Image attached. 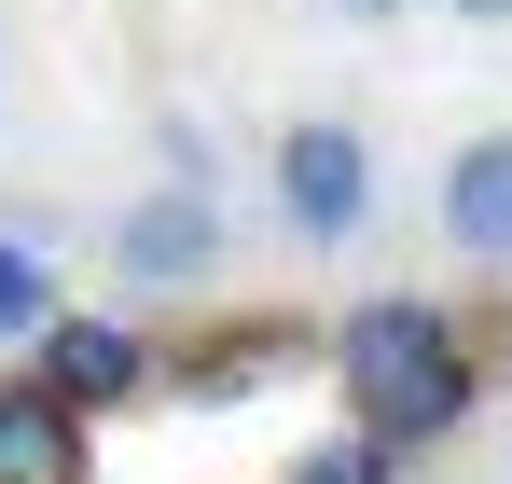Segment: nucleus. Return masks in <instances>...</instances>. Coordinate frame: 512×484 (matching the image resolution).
<instances>
[{
    "instance_id": "6e6552de",
    "label": "nucleus",
    "mask_w": 512,
    "mask_h": 484,
    "mask_svg": "<svg viewBox=\"0 0 512 484\" xmlns=\"http://www.w3.org/2000/svg\"><path fill=\"white\" fill-rule=\"evenodd\" d=\"M277 346H291L277 319H263V332H222V346H194V360H180V388H236V374H263Z\"/></svg>"
},
{
    "instance_id": "0eeeda50",
    "label": "nucleus",
    "mask_w": 512,
    "mask_h": 484,
    "mask_svg": "<svg viewBox=\"0 0 512 484\" xmlns=\"http://www.w3.org/2000/svg\"><path fill=\"white\" fill-rule=\"evenodd\" d=\"M0 332H28V346L56 332V305H42V249H28V236H0Z\"/></svg>"
},
{
    "instance_id": "39448f33",
    "label": "nucleus",
    "mask_w": 512,
    "mask_h": 484,
    "mask_svg": "<svg viewBox=\"0 0 512 484\" xmlns=\"http://www.w3.org/2000/svg\"><path fill=\"white\" fill-rule=\"evenodd\" d=\"M443 249L512 263V125H485V139L443 153Z\"/></svg>"
},
{
    "instance_id": "1a4fd4ad",
    "label": "nucleus",
    "mask_w": 512,
    "mask_h": 484,
    "mask_svg": "<svg viewBox=\"0 0 512 484\" xmlns=\"http://www.w3.org/2000/svg\"><path fill=\"white\" fill-rule=\"evenodd\" d=\"M388 471H402V457H388L374 429H333V443H319V457H305L291 484H388Z\"/></svg>"
},
{
    "instance_id": "423d86ee",
    "label": "nucleus",
    "mask_w": 512,
    "mask_h": 484,
    "mask_svg": "<svg viewBox=\"0 0 512 484\" xmlns=\"http://www.w3.org/2000/svg\"><path fill=\"white\" fill-rule=\"evenodd\" d=\"M0 484H84V415L56 388H0Z\"/></svg>"
},
{
    "instance_id": "20e7f679",
    "label": "nucleus",
    "mask_w": 512,
    "mask_h": 484,
    "mask_svg": "<svg viewBox=\"0 0 512 484\" xmlns=\"http://www.w3.org/2000/svg\"><path fill=\"white\" fill-rule=\"evenodd\" d=\"M153 374H167V360H153V346H139V332H125V319H56V332H42V346H28V388H56V402H70V415H111V402H153Z\"/></svg>"
},
{
    "instance_id": "f03ea898",
    "label": "nucleus",
    "mask_w": 512,
    "mask_h": 484,
    "mask_svg": "<svg viewBox=\"0 0 512 484\" xmlns=\"http://www.w3.org/2000/svg\"><path fill=\"white\" fill-rule=\"evenodd\" d=\"M263 180H277V222H291L305 249H346L360 208H374V139H360L346 111H305V125H277Z\"/></svg>"
},
{
    "instance_id": "9b49d317",
    "label": "nucleus",
    "mask_w": 512,
    "mask_h": 484,
    "mask_svg": "<svg viewBox=\"0 0 512 484\" xmlns=\"http://www.w3.org/2000/svg\"><path fill=\"white\" fill-rule=\"evenodd\" d=\"M346 14H402V0H346Z\"/></svg>"
},
{
    "instance_id": "f257e3e1",
    "label": "nucleus",
    "mask_w": 512,
    "mask_h": 484,
    "mask_svg": "<svg viewBox=\"0 0 512 484\" xmlns=\"http://www.w3.org/2000/svg\"><path fill=\"white\" fill-rule=\"evenodd\" d=\"M333 374H346V402H360V429L402 457V443H443L471 415V332L443 319V305H416V291H374L333 332Z\"/></svg>"
},
{
    "instance_id": "7ed1b4c3",
    "label": "nucleus",
    "mask_w": 512,
    "mask_h": 484,
    "mask_svg": "<svg viewBox=\"0 0 512 484\" xmlns=\"http://www.w3.org/2000/svg\"><path fill=\"white\" fill-rule=\"evenodd\" d=\"M111 263H125V291H208V277H222V208H208L194 180H153V194L111 222Z\"/></svg>"
},
{
    "instance_id": "9d476101",
    "label": "nucleus",
    "mask_w": 512,
    "mask_h": 484,
    "mask_svg": "<svg viewBox=\"0 0 512 484\" xmlns=\"http://www.w3.org/2000/svg\"><path fill=\"white\" fill-rule=\"evenodd\" d=\"M457 14H471V28H512V0H457Z\"/></svg>"
}]
</instances>
